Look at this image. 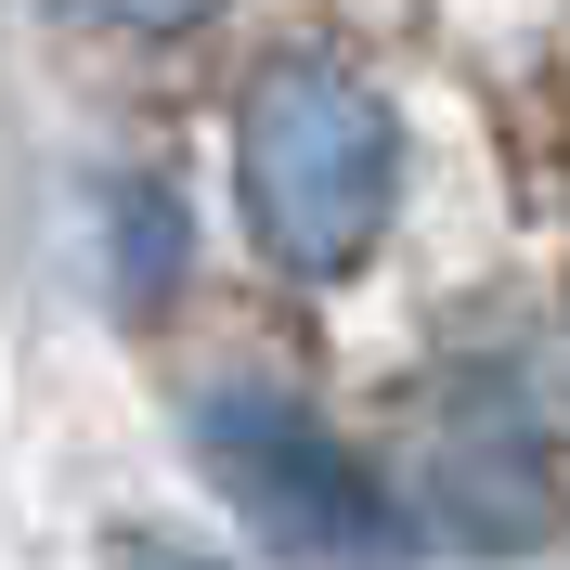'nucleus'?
I'll use <instances>...</instances> for the list:
<instances>
[{
    "label": "nucleus",
    "instance_id": "obj_1",
    "mask_svg": "<svg viewBox=\"0 0 570 570\" xmlns=\"http://www.w3.org/2000/svg\"><path fill=\"white\" fill-rule=\"evenodd\" d=\"M234 195H247L273 273L337 285V273L376 259V234H390L402 130H390V105H376L351 66L285 52V66H259L247 105H234Z\"/></svg>",
    "mask_w": 570,
    "mask_h": 570
},
{
    "label": "nucleus",
    "instance_id": "obj_2",
    "mask_svg": "<svg viewBox=\"0 0 570 570\" xmlns=\"http://www.w3.org/2000/svg\"><path fill=\"white\" fill-rule=\"evenodd\" d=\"M181 428H195V466L247 505L285 558H312V570H390L402 558V505L376 493V466L324 415H298L285 390H195Z\"/></svg>",
    "mask_w": 570,
    "mask_h": 570
},
{
    "label": "nucleus",
    "instance_id": "obj_3",
    "mask_svg": "<svg viewBox=\"0 0 570 570\" xmlns=\"http://www.w3.org/2000/svg\"><path fill=\"white\" fill-rule=\"evenodd\" d=\"M169 259H181L169 195H156V181H130V195H117V273H130V298H156V285H169Z\"/></svg>",
    "mask_w": 570,
    "mask_h": 570
},
{
    "label": "nucleus",
    "instance_id": "obj_4",
    "mask_svg": "<svg viewBox=\"0 0 570 570\" xmlns=\"http://www.w3.org/2000/svg\"><path fill=\"white\" fill-rule=\"evenodd\" d=\"M105 13H117V27H142V39H169V27H208L220 0H105Z\"/></svg>",
    "mask_w": 570,
    "mask_h": 570
},
{
    "label": "nucleus",
    "instance_id": "obj_5",
    "mask_svg": "<svg viewBox=\"0 0 570 570\" xmlns=\"http://www.w3.org/2000/svg\"><path fill=\"white\" fill-rule=\"evenodd\" d=\"M169 570H181V558H169Z\"/></svg>",
    "mask_w": 570,
    "mask_h": 570
}]
</instances>
